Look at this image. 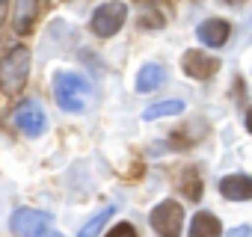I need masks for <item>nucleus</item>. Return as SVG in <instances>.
Masks as SVG:
<instances>
[{
	"instance_id": "6ab92c4d",
	"label": "nucleus",
	"mask_w": 252,
	"mask_h": 237,
	"mask_svg": "<svg viewBox=\"0 0 252 237\" xmlns=\"http://www.w3.org/2000/svg\"><path fill=\"white\" fill-rule=\"evenodd\" d=\"M3 18H6V0H0V24H3Z\"/></svg>"
},
{
	"instance_id": "39448f33",
	"label": "nucleus",
	"mask_w": 252,
	"mask_h": 237,
	"mask_svg": "<svg viewBox=\"0 0 252 237\" xmlns=\"http://www.w3.org/2000/svg\"><path fill=\"white\" fill-rule=\"evenodd\" d=\"M152 228L160 234V237H178L181 234V225H184V210L175 199H166L160 205H155L152 210Z\"/></svg>"
},
{
	"instance_id": "f3484780",
	"label": "nucleus",
	"mask_w": 252,
	"mask_h": 237,
	"mask_svg": "<svg viewBox=\"0 0 252 237\" xmlns=\"http://www.w3.org/2000/svg\"><path fill=\"white\" fill-rule=\"evenodd\" d=\"M140 21H143V27H155V30H158V27H163V18H160L158 12H146V9H143Z\"/></svg>"
},
{
	"instance_id": "1a4fd4ad",
	"label": "nucleus",
	"mask_w": 252,
	"mask_h": 237,
	"mask_svg": "<svg viewBox=\"0 0 252 237\" xmlns=\"http://www.w3.org/2000/svg\"><path fill=\"white\" fill-rule=\"evenodd\" d=\"M220 193L228 202H249L252 199V178L249 175H225L220 181Z\"/></svg>"
},
{
	"instance_id": "f03ea898",
	"label": "nucleus",
	"mask_w": 252,
	"mask_h": 237,
	"mask_svg": "<svg viewBox=\"0 0 252 237\" xmlns=\"http://www.w3.org/2000/svg\"><path fill=\"white\" fill-rule=\"evenodd\" d=\"M27 77H30V51L18 45L0 59V86L9 95H18L27 86Z\"/></svg>"
},
{
	"instance_id": "6e6552de",
	"label": "nucleus",
	"mask_w": 252,
	"mask_h": 237,
	"mask_svg": "<svg viewBox=\"0 0 252 237\" xmlns=\"http://www.w3.org/2000/svg\"><path fill=\"white\" fill-rule=\"evenodd\" d=\"M196 36H199V42L208 45V48H222V45L228 42V36H231V24L222 21V18H208L205 24H199Z\"/></svg>"
},
{
	"instance_id": "aec40b11",
	"label": "nucleus",
	"mask_w": 252,
	"mask_h": 237,
	"mask_svg": "<svg viewBox=\"0 0 252 237\" xmlns=\"http://www.w3.org/2000/svg\"><path fill=\"white\" fill-rule=\"evenodd\" d=\"M246 131L252 134V107H249V113H246Z\"/></svg>"
},
{
	"instance_id": "f8f14e48",
	"label": "nucleus",
	"mask_w": 252,
	"mask_h": 237,
	"mask_svg": "<svg viewBox=\"0 0 252 237\" xmlns=\"http://www.w3.org/2000/svg\"><path fill=\"white\" fill-rule=\"evenodd\" d=\"M163 80H166V71H163L158 62H146V65L140 68V74H137V89H140V92H155Z\"/></svg>"
},
{
	"instance_id": "423d86ee",
	"label": "nucleus",
	"mask_w": 252,
	"mask_h": 237,
	"mask_svg": "<svg viewBox=\"0 0 252 237\" xmlns=\"http://www.w3.org/2000/svg\"><path fill=\"white\" fill-rule=\"evenodd\" d=\"M12 122H15V128H18L21 134L39 137V134H45L48 118H45V113H42V107H39L36 101H21V104L15 107V113H12Z\"/></svg>"
},
{
	"instance_id": "ddd939ff",
	"label": "nucleus",
	"mask_w": 252,
	"mask_h": 237,
	"mask_svg": "<svg viewBox=\"0 0 252 237\" xmlns=\"http://www.w3.org/2000/svg\"><path fill=\"white\" fill-rule=\"evenodd\" d=\"M184 110V101H160V104H152L146 113H143V118H149V122H152V118H160V116H178Z\"/></svg>"
},
{
	"instance_id": "20e7f679",
	"label": "nucleus",
	"mask_w": 252,
	"mask_h": 237,
	"mask_svg": "<svg viewBox=\"0 0 252 237\" xmlns=\"http://www.w3.org/2000/svg\"><path fill=\"white\" fill-rule=\"evenodd\" d=\"M125 18H128V6L122 3V0H110V3L98 6L95 15H92V33L101 36V39H110L122 30Z\"/></svg>"
},
{
	"instance_id": "9b49d317",
	"label": "nucleus",
	"mask_w": 252,
	"mask_h": 237,
	"mask_svg": "<svg viewBox=\"0 0 252 237\" xmlns=\"http://www.w3.org/2000/svg\"><path fill=\"white\" fill-rule=\"evenodd\" d=\"M220 234H222V225H220V219H217L214 213L202 210V213L193 216V222H190V237H220Z\"/></svg>"
},
{
	"instance_id": "7ed1b4c3",
	"label": "nucleus",
	"mask_w": 252,
	"mask_h": 237,
	"mask_svg": "<svg viewBox=\"0 0 252 237\" xmlns=\"http://www.w3.org/2000/svg\"><path fill=\"white\" fill-rule=\"evenodd\" d=\"M9 228L15 237H63L57 228H51V216L33 207H21L12 213Z\"/></svg>"
},
{
	"instance_id": "f257e3e1",
	"label": "nucleus",
	"mask_w": 252,
	"mask_h": 237,
	"mask_svg": "<svg viewBox=\"0 0 252 237\" xmlns=\"http://www.w3.org/2000/svg\"><path fill=\"white\" fill-rule=\"evenodd\" d=\"M92 95V86L83 74H74V71H60L54 77V98L57 104L65 110V113H80L86 107Z\"/></svg>"
},
{
	"instance_id": "a211bd4d",
	"label": "nucleus",
	"mask_w": 252,
	"mask_h": 237,
	"mask_svg": "<svg viewBox=\"0 0 252 237\" xmlns=\"http://www.w3.org/2000/svg\"><path fill=\"white\" fill-rule=\"evenodd\" d=\"M228 237H252V228L249 225H237V228L228 231Z\"/></svg>"
},
{
	"instance_id": "dca6fc26",
	"label": "nucleus",
	"mask_w": 252,
	"mask_h": 237,
	"mask_svg": "<svg viewBox=\"0 0 252 237\" xmlns=\"http://www.w3.org/2000/svg\"><path fill=\"white\" fill-rule=\"evenodd\" d=\"M107 237H137V228L131 225V222H119V225H113L110 228V234Z\"/></svg>"
},
{
	"instance_id": "412c9836",
	"label": "nucleus",
	"mask_w": 252,
	"mask_h": 237,
	"mask_svg": "<svg viewBox=\"0 0 252 237\" xmlns=\"http://www.w3.org/2000/svg\"><path fill=\"white\" fill-rule=\"evenodd\" d=\"M225 3H240V0H225Z\"/></svg>"
},
{
	"instance_id": "4468645a",
	"label": "nucleus",
	"mask_w": 252,
	"mask_h": 237,
	"mask_svg": "<svg viewBox=\"0 0 252 237\" xmlns=\"http://www.w3.org/2000/svg\"><path fill=\"white\" fill-rule=\"evenodd\" d=\"M113 216V207H101L83 228H80V237H98L101 231H104V225H107V219Z\"/></svg>"
},
{
	"instance_id": "0eeeda50",
	"label": "nucleus",
	"mask_w": 252,
	"mask_h": 237,
	"mask_svg": "<svg viewBox=\"0 0 252 237\" xmlns=\"http://www.w3.org/2000/svg\"><path fill=\"white\" fill-rule=\"evenodd\" d=\"M181 68H184V74L193 77V80H208V77L220 68V59L211 57V54H205V51H187V54L181 57Z\"/></svg>"
},
{
	"instance_id": "2eb2a0df",
	"label": "nucleus",
	"mask_w": 252,
	"mask_h": 237,
	"mask_svg": "<svg viewBox=\"0 0 252 237\" xmlns=\"http://www.w3.org/2000/svg\"><path fill=\"white\" fill-rule=\"evenodd\" d=\"M181 190H184V196H190L193 202L202 199V181H199V175H196L193 169H184V175H181Z\"/></svg>"
},
{
	"instance_id": "9d476101",
	"label": "nucleus",
	"mask_w": 252,
	"mask_h": 237,
	"mask_svg": "<svg viewBox=\"0 0 252 237\" xmlns=\"http://www.w3.org/2000/svg\"><path fill=\"white\" fill-rule=\"evenodd\" d=\"M39 15V0H15V15H12V24L18 33H30L33 30V21Z\"/></svg>"
}]
</instances>
